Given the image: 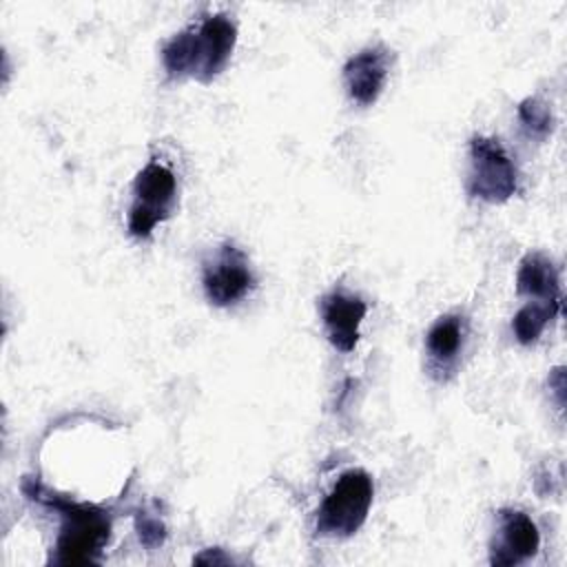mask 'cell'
Segmentation results:
<instances>
[{
  "mask_svg": "<svg viewBox=\"0 0 567 567\" xmlns=\"http://www.w3.org/2000/svg\"><path fill=\"white\" fill-rule=\"evenodd\" d=\"M202 286L206 299L217 308L241 301L255 288V272L248 255L233 241L219 244L202 266Z\"/></svg>",
  "mask_w": 567,
  "mask_h": 567,
  "instance_id": "6",
  "label": "cell"
},
{
  "mask_svg": "<svg viewBox=\"0 0 567 567\" xmlns=\"http://www.w3.org/2000/svg\"><path fill=\"white\" fill-rule=\"evenodd\" d=\"M516 292L534 301L563 303L560 299V279L554 261L540 252H529L518 264L516 272Z\"/></svg>",
  "mask_w": 567,
  "mask_h": 567,
  "instance_id": "11",
  "label": "cell"
},
{
  "mask_svg": "<svg viewBox=\"0 0 567 567\" xmlns=\"http://www.w3.org/2000/svg\"><path fill=\"white\" fill-rule=\"evenodd\" d=\"M467 332V319L454 312L439 317L425 332L427 370L436 381H447L456 372Z\"/></svg>",
  "mask_w": 567,
  "mask_h": 567,
  "instance_id": "10",
  "label": "cell"
},
{
  "mask_svg": "<svg viewBox=\"0 0 567 567\" xmlns=\"http://www.w3.org/2000/svg\"><path fill=\"white\" fill-rule=\"evenodd\" d=\"M319 312L328 341L339 352H352L359 341V328L368 312V303L343 288H334L319 299Z\"/></svg>",
  "mask_w": 567,
  "mask_h": 567,
  "instance_id": "9",
  "label": "cell"
},
{
  "mask_svg": "<svg viewBox=\"0 0 567 567\" xmlns=\"http://www.w3.org/2000/svg\"><path fill=\"white\" fill-rule=\"evenodd\" d=\"M467 193L487 204L507 202L518 188V175L512 157L496 137L474 135L470 140Z\"/></svg>",
  "mask_w": 567,
  "mask_h": 567,
  "instance_id": "5",
  "label": "cell"
},
{
  "mask_svg": "<svg viewBox=\"0 0 567 567\" xmlns=\"http://www.w3.org/2000/svg\"><path fill=\"white\" fill-rule=\"evenodd\" d=\"M374 496L372 476L352 467L339 474L332 489L317 509V534L323 538H348L361 529Z\"/></svg>",
  "mask_w": 567,
  "mask_h": 567,
  "instance_id": "3",
  "label": "cell"
},
{
  "mask_svg": "<svg viewBox=\"0 0 567 567\" xmlns=\"http://www.w3.org/2000/svg\"><path fill=\"white\" fill-rule=\"evenodd\" d=\"M24 494L40 501L42 505L55 509L62 518L60 534L55 540L53 563L58 565H78L95 563L97 554L109 545L111 538V516L106 509L75 503L64 496L49 494L33 481H24Z\"/></svg>",
  "mask_w": 567,
  "mask_h": 567,
  "instance_id": "2",
  "label": "cell"
},
{
  "mask_svg": "<svg viewBox=\"0 0 567 567\" xmlns=\"http://www.w3.org/2000/svg\"><path fill=\"white\" fill-rule=\"evenodd\" d=\"M177 208V177L168 164L153 157L133 179V202L128 208V233L144 239L166 221Z\"/></svg>",
  "mask_w": 567,
  "mask_h": 567,
  "instance_id": "4",
  "label": "cell"
},
{
  "mask_svg": "<svg viewBox=\"0 0 567 567\" xmlns=\"http://www.w3.org/2000/svg\"><path fill=\"white\" fill-rule=\"evenodd\" d=\"M237 44V24L226 13H213L188 24L162 47V64L168 78L213 82L228 64Z\"/></svg>",
  "mask_w": 567,
  "mask_h": 567,
  "instance_id": "1",
  "label": "cell"
},
{
  "mask_svg": "<svg viewBox=\"0 0 567 567\" xmlns=\"http://www.w3.org/2000/svg\"><path fill=\"white\" fill-rule=\"evenodd\" d=\"M390 51L383 44H372L348 58L343 64V84L352 102L370 106L379 100L390 75Z\"/></svg>",
  "mask_w": 567,
  "mask_h": 567,
  "instance_id": "8",
  "label": "cell"
},
{
  "mask_svg": "<svg viewBox=\"0 0 567 567\" xmlns=\"http://www.w3.org/2000/svg\"><path fill=\"white\" fill-rule=\"evenodd\" d=\"M518 122L523 131L534 140H545L554 131V113L551 106L540 97H525L518 104Z\"/></svg>",
  "mask_w": 567,
  "mask_h": 567,
  "instance_id": "13",
  "label": "cell"
},
{
  "mask_svg": "<svg viewBox=\"0 0 567 567\" xmlns=\"http://www.w3.org/2000/svg\"><path fill=\"white\" fill-rule=\"evenodd\" d=\"M135 532L140 536V543L148 549L159 547L166 540V525L159 516H153L148 512H140L135 516Z\"/></svg>",
  "mask_w": 567,
  "mask_h": 567,
  "instance_id": "14",
  "label": "cell"
},
{
  "mask_svg": "<svg viewBox=\"0 0 567 567\" xmlns=\"http://www.w3.org/2000/svg\"><path fill=\"white\" fill-rule=\"evenodd\" d=\"M563 303H549V301H532L523 306L514 319H512V330L518 343L532 346L538 341V337L545 332L549 321L560 312Z\"/></svg>",
  "mask_w": 567,
  "mask_h": 567,
  "instance_id": "12",
  "label": "cell"
},
{
  "mask_svg": "<svg viewBox=\"0 0 567 567\" xmlns=\"http://www.w3.org/2000/svg\"><path fill=\"white\" fill-rule=\"evenodd\" d=\"M540 534L536 523L520 509L496 512V527L489 540V563L494 567H516L536 556Z\"/></svg>",
  "mask_w": 567,
  "mask_h": 567,
  "instance_id": "7",
  "label": "cell"
}]
</instances>
